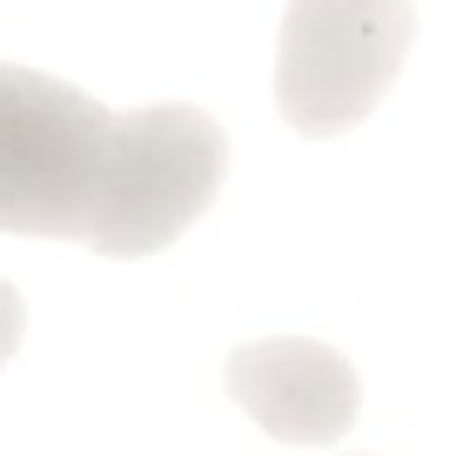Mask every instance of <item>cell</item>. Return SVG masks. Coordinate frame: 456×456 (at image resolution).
I'll return each instance as SVG.
<instances>
[{"mask_svg":"<svg viewBox=\"0 0 456 456\" xmlns=\"http://www.w3.org/2000/svg\"><path fill=\"white\" fill-rule=\"evenodd\" d=\"M222 175H228V134L215 114L188 108V101L114 114L81 242L108 262L161 256L188 222H201Z\"/></svg>","mask_w":456,"mask_h":456,"instance_id":"6da1fadb","label":"cell"},{"mask_svg":"<svg viewBox=\"0 0 456 456\" xmlns=\"http://www.w3.org/2000/svg\"><path fill=\"white\" fill-rule=\"evenodd\" d=\"M114 108L41 68L0 61V235L81 242Z\"/></svg>","mask_w":456,"mask_h":456,"instance_id":"7a4b0ae2","label":"cell"},{"mask_svg":"<svg viewBox=\"0 0 456 456\" xmlns=\"http://www.w3.org/2000/svg\"><path fill=\"white\" fill-rule=\"evenodd\" d=\"M416 41L410 0H289L275 41V108L296 134L329 142L370 121Z\"/></svg>","mask_w":456,"mask_h":456,"instance_id":"3957f363","label":"cell"},{"mask_svg":"<svg viewBox=\"0 0 456 456\" xmlns=\"http://www.w3.org/2000/svg\"><path fill=\"white\" fill-rule=\"evenodd\" d=\"M228 396L242 403V416L256 429H269L275 443H336L362 410L356 370L309 336H262L242 342L222 370Z\"/></svg>","mask_w":456,"mask_h":456,"instance_id":"277c9868","label":"cell"},{"mask_svg":"<svg viewBox=\"0 0 456 456\" xmlns=\"http://www.w3.org/2000/svg\"><path fill=\"white\" fill-rule=\"evenodd\" d=\"M20 336H28V302H20V289H14V282H0V370L14 362Z\"/></svg>","mask_w":456,"mask_h":456,"instance_id":"5b68a950","label":"cell"}]
</instances>
